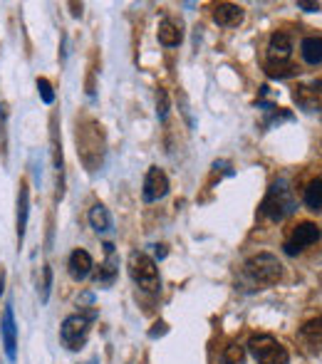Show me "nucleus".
Returning <instances> with one entry per match:
<instances>
[{
  "label": "nucleus",
  "instance_id": "nucleus-1",
  "mask_svg": "<svg viewBox=\"0 0 322 364\" xmlns=\"http://www.w3.org/2000/svg\"><path fill=\"white\" fill-rule=\"evenodd\" d=\"M243 275L255 290L270 288V285L283 280V263L273 253H258L245 260Z\"/></svg>",
  "mask_w": 322,
  "mask_h": 364
},
{
  "label": "nucleus",
  "instance_id": "nucleus-2",
  "mask_svg": "<svg viewBox=\"0 0 322 364\" xmlns=\"http://www.w3.org/2000/svg\"><path fill=\"white\" fill-rule=\"evenodd\" d=\"M295 208H298V203H295L293 188H290V183L285 178L273 181V186L268 188L263 203H260V213L273 220V223H280V220L293 216Z\"/></svg>",
  "mask_w": 322,
  "mask_h": 364
},
{
  "label": "nucleus",
  "instance_id": "nucleus-3",
  "mask_svg": "<svg viewBox=\"0 0 322 364\" xmlns=\"http://www.w3.org/2000/svg\"><path fill=\"white\" fill-rule=\"evenodd\" d=\"M290 55H293V40L285 33H273L268 43V75L288 77L293 75L290 68Z\"/></svg>",
  "mask_w": 322,
  "mask_h": 364
},
{
  "label": "nucleus",
  "instance_id": "nucleus-4",
  "mask_svg": "<svg viewBox=\"0 0 322 364\" xmlns=\"http://www.w3.org/2000/svg\"><path fill=\"white\" fill-rule=\"evenodd\" d=\"M129 275L141 290H146V292H159L161 290L159 268H156V263L146 253L134 250V253L129 255Z\"/></svg>",
  "mask_w": 322,
  "mask_h": 364
},
{
  "label": "nucleus",
  "instance_id": "nucleus-5",
  "mask_svg": "<svg viewBox=\"0 0 322 364\" xmlns=\"http://www.w3.org/2000/svg\"><path fill=\"white\" fill-rule=\"evenodd\" d=\"M248 350L258 364H290L288 350L270 335H253L248 340Z\"/></svg>",
  "mask_w": 322,
  "mask_h": 364
},
{
  "label": "nucleus",
  "instance_id": "nucleus-6",
  "mask_svg": "<svg viewBox=\"0 0 322 364\" xmlns=\"http://www.w3.org/2000/svg\"><path fill=\"white\" fill-rule=\"evenodd\" d=\"M90 320L92 315H70L65 317L63 327H60V340L68 350L77 352L87 345V337H90Z\"/></svg>",
  "mask_w": 322,
  "mask_h": 364
},
{
  "label": "nucleus",
  "instance_id": "nucleus-7",
  "mask_svg": "<svg viewBox=\"0 0 322 364\" xmlns=\"http://www.w3.org/2000/svg\"><path fill=\"white\" fill-rule=\"evenodd\" d=\"M320 240V228L318 223H313V220H303V223H298L293 230H290V235L285 238V253L288 255H298L303 253L305 248H310V245H315Z\"/></svg>",
  "mask_w": 322,
  "mask_h": 364
},
{
  "label": "nucleus",
  "instance_id": "nucleus-8",
  "mask_svg": "<svg viewBox=\"0 0 322 364\" xmlns=\"http://www.w3.org/2000/svg\"><path fill=\"white\" fill-rule=\"evenodd\" d=\"M0 337H3L5 357L15 362L18 360V325H15V315L10 305H5L3 315H0Z\"/></svg>",
  "mask_w": 322,
  "mask_h": 364
},
{
  "label": "nucleus",
  "instance_id": "nucleus-9",
  "mask_svg": "<svg viewBox=\"0 0 322 364\" xmlns=\"http://www.w3.org/2000/svg\"><path fill=\"white\" fill-rule=\"evenodd\" d=\"M168 193V176L161 171V168L151 166L149 171H146L144 176V188H141V198H144L146 203H154L163 198Z\"/></svg>",
  "mask_w": 322,
  "mask_h": 364
},
{
  "label": "nucleus",
  "instance_id": "nucleus-10",
  "mask_svg": "<svg viewBox=\"0 0 322 364\" xmlns=\"http://www.w3.org/2000/svg\"><path fill=\"white\" fill-rule=\"evenodd\" d=\"M293 97L305 112H322V80H315L313 85H300Z\"/></svg>",
  "mask_w": 322,
  "mask_h": 364
},
{
  "label": "nucleus",
  "instance_id": "nucleus-11",
  "mask_svg": "<svg viewBox=\"0 0 322 364\" xmlns=\"http://www.w3.org/2000/svg\"><path fill=\"white\" fill-rule=\"evenodd\" d=\"M245 18V10L236 3H218L213 8V20H216L221 28H238Z\"/></svg>",
  "mask_w": 322,
  "mask_h": 364
},
{
  "label": "nucleus",
  "instance_id": "nucleus-12",
  "mask_svg": "<svg viewBox=\"0 0 322 364\" xmlns=\"http://www.w3.org/2000/svg\"><path fill=\"white\" fill-rule=\"evenodd\" d=\"M28 216H30V188H28V181H20V186H18V220H15V228H18V245H23V240H25Z\"/></svg>",
  "mask_w": 322,
  "mask_h": 364
},
{
  "label": "nucleus",
  "instance_id": "nucleus-13",
  "mask_svg": "<svg viewBox=\"0 0 322 364\" xmlns=\"http://www.w3.org/2000/svg\"><path fill=\"white\" fill-rule=\"evenodd\" d=\"M300 340L310 352L322 350V315H318L315 320H308L300 327Z\"/></svg>",
  "mask_w": 322,
  "mask_h": 364
},
{
  "label": "nucleus",
  "instance_id": "nucleus-14",
  "mask_svg": "<svg viewBox=\"0 0 322 364\" xmlns=\"http://www.w3.org/2000/svg\"><path fill=\"white\" fill-rule=\"evenodd\" d=\"M68 268L75 280H85L87 275L92 273V268H95V260H92V255L87 253V250L77 248V250H73V255H70Z\"/></svg>",
  "mask_w": 322,
  "mask_h": 364
},
{
  "label": "nucleus",
  "instance_id": "nucleus-15",
  "mask_svg": "<svg viewBox=\"0 0 322 364\" xmlns=\"http://www.w3.org/2000/svg\"><path fill=\"white\" fill-rule=\"evenodd\" d=\"M104 248H107V260H104V265L100 268V273L95 275L97 285H112V283H114V278H117V273H119V260L114 258V245L107 243Z\"/></svg>",
  "mask_w": 322,
  "mask_h": 364
},
{
  "label": "nucleus",
  "instance_id": "nucleus-16",
  "mask_svg": "<svg viewBox=\"0 0 322 364\" xmlns=\"http://www.w3.org/2000/svg\"><path fill=\"white\" fill-rule=\"evenodd\" d=\"M181 40H183L181 23H176V20H171V18L161 20V25H159V43L166 45V48H176V45H181Z\"/></svg>",
  "mask_w": 322,
  "mask_h": 364
},
{
  "label": "nucleus",
  "instance_id": "nucleus-17",
  "mask_svg": "<svg viewBox=\"0 0 322 364\" xmlns=\"http://www.w3.org/2000/svg\"><path fill=\"white\" fill-rule=\"evenodd\" d=\"M90 225L97 230V233H109L112 230V216L109 211H107V206H102V203H95V206L90 208Z\"/></svg>",
  "mask_w": 322,
  "mask_h": 364
},
{
  "label": "nucleus",
  "instance_id": "nucleus-18",
  "mask_svg": "<svg viewBox=\"0 0 322 364\" xmlns=\"http://www.w3.org/2000/svg\"><path fill=\"white\" fill-rule=\"evenodd\" d=\"M300 53L308 65H322V38H305Z\"/></svg>",
  "mask_w": 322,
  "mask_h": 364
},
{
  "label": "nucleus",
  "instance_id": "nucleus-19",
  "mask_svg": "<svg viewBox=\"0 0 322 364\" xmlns=\"http://www.w3.org/2000/svg\"><path fill=\"white\" fill-rule=\"evenodd\" d=\"M305 206L313 208V211H322V178H315V181L308 183L305 188Z\"/></svg>",
  "mask_w": 322,
  "mask_h": 364
},
{
  "label": "nucleus",
  "instance_id": "nucleus-20",
  "mask_svg": "<svg viewBox=\"0 0 322 364\" xmlns=\"http://www.w3.org/2000/svg\"><path fill=\"white\" fill-rule=\"evenodd\" d=\"M218 364H245V350L241 345H236V342H231V345L223 350L221 362Z\"/></svg>",
  "mask_w": 322,
  "mask_h": 364
},
{
  "label": "nucleus",
  "instance_id": "nucleus-21",
  "mask_svg": "<svg viewBox=\"0 0 322 364\" xmlns=\"http://www.w3.org/2000/svg\"><path fill=\"white\" fill-rule=\"evenodd\" d=\"M156 117H159L161 122H166V117H168V95H166V90H156Z\"/></svg>",
  "mask_w": 322,
  "mask_h": 364
},
{
  "label": "nucleus",
  "instance_id": "nucleus-22",
  "mask_svg": "<svg viewBox=\"0 0 322 364\" xmlns=\"http://www.w3.org/2000/svg\"><path fill=\"white\" fill-rule=\"evenodd\" d=\"M50 288H53V268L45 265L43 268V288H40V300L43 302L50 300Z\"/></svg>",
  "mask_w": 322,
  "mask_h": 364
},
{
  "label": "nucleus",
  "instance_id": "nucleus-23",
  "mask_svg": "<svg viewBox=\"0 0 322 364\" xmlns=\"http://www.w3.org/2000/svg\"><path fill=\"white\" fill-rule=\"evenodd\" d=\"M38 90H40V97H43L45 105H53V102H55V92H53V85H50L45 77H38Z\"/></svg>",
  "mask_w": 322,
  "mask_h": 364
},
{
  "label": "nucleus",
  "instance_id": "nucleus-24",
  "mask_svg": "<svg viewBox=\"0 0 322 364\" xmlns=\"http://www.w3.org/2000/svg\"><path fill=\"white\" fill-rule=\"evenodd\" d=\"M298 8L308 10V13H315V10H320V3H305V0H300Z\"/></svg>",
  "mask_w": 322,
  "mask_h": 364
},
{
  "label": "nucleus",
  "instance_id": "nucleus-25",
  "mask_svg": "<svg viewBox=\"0 0 322 364\" xmlns=\"http://www.w3.org/2000/svg\"><path fill=\"white\" fill-rule=\"evenodd\" d=\"M3 288H5V270L0 268V295H3Z\"/></svg>",
  "mask_w": 322,
  "mask_h": 364
}]
</instances>
